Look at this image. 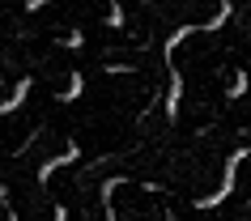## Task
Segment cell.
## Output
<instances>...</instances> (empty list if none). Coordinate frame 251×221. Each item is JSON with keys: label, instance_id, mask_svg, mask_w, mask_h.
<instances>
[{"label": "cell", "instance_id": "1", "mask_svg": "<svg viewBox=\"0 0 251 221\" xmlns=\"http://www.w3.org/2000/svg\"><path fill=\"white\" fill-rule=\"evenodd\" d=\"M77 157H81V149H77V145H68V149L55 157L51 166H43V170H39V179H43V183H51V170H55V166H68V162H77Z\"/></svg>", "mask_w": 251, "mask_h": 221}, {"label": "cell", "instance_id": "2", "mask_svg": "<svg viewBox=\"0 0 251 221\" xmlns=\"http://www.w3.org/2000/svg\"><path fill=\"white\" fill-rule=\"evenodd\" d=\"M26 94H30V81L22 77V81H17V94H13V98H9V102H0V115H9V111H13V106L22 102V98H26Z\"/></svg>", "mask_w": 251, "mask_h": 221}, {"label": "cell", "instance_id": "3", "mask_svg": "<svg viewBox=\"0 0 251 221\" xmlns=\"http://www.w3.org/2000/svg\"><path fill=\"white\" fill-rule=\"evenodd\" d=\"M77 94H81V73H77V77H73V85H68V90H64V102H73Z\"/></svg>", "mask_w": 251, "mask_h": 221}, {"label": "cell", "instance_id": "4", "mask_svg": "<svg viewBox=\"0 0 251 221\" xmlns=\"http://www.w3.org/2000/svg\"><path fill=\"white\" fill-rule=\"evenodd\" d=\"M43 4H51V0H30L26 9H43Z\"/></svg>", "mask_w": 251, "mask_h": 221}]
</instances>
